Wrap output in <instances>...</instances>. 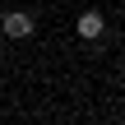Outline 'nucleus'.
<instances>
[{"label":"nucleus","mask_w":125,"mask_h":125,"mask_svg":"<svg viewBox=\"0 0 125 125\" xmlns=\"http://www.w3.org/2000/svg\"><path fill=\"white\" fill-rule=\"evenodd\" d=\"M74 28H79V37H83V42H97V37H102V32H107V19H102V14H97V9H83V14H79V23H74Z\"/></svg>","instance_id":"nucleus-2"},{"label":"nucleus","mask_w":125,"mask_h":125,"mask_svg":"<svg viewBox=\"0 0 125 125\" xmlns=\"http://www.w3.org/2000/svg\"><path fill=\"white\" fill-rule=\"evenodd\" d=\"M0 32H5L9 42H23V37H32V32H37V19H32L28 9H9V14L0 19Z\"/></svg>","instance_id":"nucleus-1"}]
</instances>
